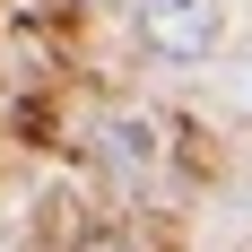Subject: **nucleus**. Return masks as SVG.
I'll return each instance as SVG.
<instances>
[{
    "label": "nucleus",
    "mask_w": 252,
    "mask_h": 252,
    "mask_svg": "<svg viewBox=\"0 0 252 252\" xmlns=\"http://www.w3.org/2000/svg\"><path fill=\"white\" fill-rule=\"evenodd\" d=\"M104 139H113V165H122V174H148L157 157H165V130H157V122H139V113H122Z\"/></svg>",
    "instance_id": "f03ea898"
},
{
    "label": "nucleus",
    "mask_w": 252,
    "mask_h": 252,
    "mask_svg": "<svg viewBox=\"0 0 252 252\" xmlns=\"http://www.w3.org/2000/svg\"><path fill=\"white\" fill-rule=\"evenodd\" d=\"M218 35H226V9H218V0H139V44H148L157 61H174V70L209 61Z\"/></svg>",
    "instance_id": "f257e3e1"
},
{
    "label": "nucleus",
    "mask_w": 252,
    "mask_h": 252,
    "mask_svg": "<svg viewBox=\"0 0 252 252\" xmlns=\"http://www.w3.org/2000/svg\"><path fill=\"white\" fill-rule=\"evenodd\" d=\"M78 9H87V0H78Z\"/></svg>",
    "instance_id": "20e7f679"
},
{
    "label": "nucleus",
    "mask_w": 252,
    "mask_h": 252,
    "mask_svg": "<svg viewBox=\"0 0 252 252\" xmlns=\"http://www.w3.org/2000/svg\"><path fill=\"white\" fill-rule=\"evenodd\" d=\"M78 252H130L122 235H78Z\"/></svg>",
    "instance_id": "7ed1b4c3"
}]
</instances>
